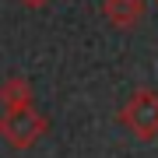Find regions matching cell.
I'll return each mask as SVG.
<instances>
[{
	"instance_id": "8992f818",
	"label": "cell",
	"mask_w": 158,
	"mask_h": 158,
	"mask_svg": "<svg viewBox=\"0 0 158 158\" xmlns=\"http://www.w3.org/2000/svg\"><path fill=\"white\" fill-rule=\"evenodd\" d=\"M155 7H158V0H155Z\"/></svg>"
},
{
	"instance_id": "6da1fadb",
	"label": "cell",
	"mask_w": 158,
	"mask_h": 158,
	"mask_svg": "<svg viewBox=\"0 0 158 158\" xmlns=\"http://www.w3.org/2000/svg\"><path fill=\"white\" fill-rule=\"evenodd\" d=\"M46 130H49V119H46L35 106H18V109H4V113H0V137H4V144H11L14 151L35 148Z\"/></svg>"
},
{
	"instance_id": "7a4b0ae2",
	"label": "cell",
	"mask_w": 158,
	"mask_h": 158,
	"mask_svg": "<svg viewBox=\"0 0 158 158\" xmlns=\"http://www.w3.org/2000/svg\"><path fill=\"white\" fill-rule=\"evenodd\" d=\"M119 123L141 141H155L158 137V91L151 88L134 91L119 109Z\"/></svg>"
},
{
	"instance_id": "3957f363",
	"label": "cell",
	"mask_w": 158,
	"mask_h": 158,
	"mask_svg": "<svg viewBox=\"0 0 158 158\" xmlns=\"http://www.w3.org/2000/svg\"><path fill=\"white\" fill-rule=\"evenodd\" d=\"M102 14L113 28H134L144 18V0H102Z\"/></svg>"
},
{
	"instance_id": "277c9868",
	"label": "cell",
	"mask_w": 158,
	"mask_h": 158,
	"mask_svg": "<svg viewBox=\"0 0 158 158\" xmlns=\"http://www.w3.org/2000/svg\"><path fill=\"white\" fill-rule=\"evenodd\" d=\"M0 106H4V109L32 106V81L21 77V74H11L4 85H0Z\"/></svg>"
},
{
	"instance_id": "5b68a950",
	"label": "cell",
	"mask_w": 158,
	"mask_h": 158,
	"mask_svg": "<svg viewBox=\"0 0 158 158\" xmlns=\"http://www.w3.org/2000/svg\"><path fill=\"white\" fill-rule=\"evenodd\" d=\"M28 11H39V7H46V4H53V0H21Z\"/></svg>"
}]
</instances>
